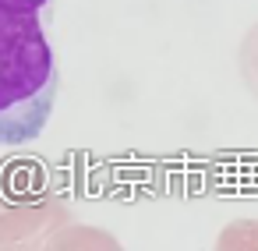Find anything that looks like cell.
<instances>
[{
	"label": "cell",
	"mask_w": 258,
	"mask_h": 251,
	"mask_svg": "<svg viewBox=\"0 0 258 251\" xmlns=\"http://www.w3.org/2000/svg\"><path fill=\"white\" fill-rule=\"evenodd\" d=\"M53 0H0V145H29L57 103V60L43 29Z\"/></svg>",
	"instance_id": "1"
}]
</instances>
